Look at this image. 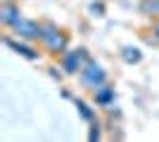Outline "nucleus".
Wrapping results in <instances>:
<instances>
[{"label":"nucleus","mask_w":159,"mask_h":142,"mask_svg":"<svg viewBox=\"0 0 159 142\" xmlns=\"http://www.w3.org/2000/svg\"><path fill=\"white\" fill-rule=\"evenodd\" d=\"M12 33L21 41H29V43H40L43 38V21H36V19H26V17H21L17 24L12 26Z\"/></svg>","instance_id":"obj_3"},{"label":"nucleus","mask_w":159,"mask_h":142,"mask_svg":"<svg viewBox=\"0 0 159 142\" xmlns=\"http://www.w3.org/2000/svg\"><path fill=\"white\" fill-rule=\"evenodd\" d=\"M71 102H74V107L79 109V116H81V118H83L86 123H93L95 118H98V116H95V109H90V107L86 104V102L81 100V97H74Z\"/></svg>","instance_id":"obj_9"},{"label":"nucleus","mask_w":159,"mask_h":142,"mask_svg":"<svg viewBox=\"0 0 159 142\" xmlns=\"http://www.w3.org/2000/svg\"><path fill=\"white\" fill-rule=\"evenodd\" d=\"M21 19V10L17 2H12V0H2L0 2V24L7 28H12L17 21Z\"/></svg>","instance_id":"obj_6"},{"label":"nucleus","mask_w":159,"mask_h":142,"mask_svg":"<svg viewBox=\"0 0 159 142\" xmlns=\"http://www.w3.org/2000/svg\"><path fill=\"white\" fill-rule=\"evenodd\" d=\"M90 12L95 14V17H105V2H102V0H95V2H90Z\"/></svg>","instance_id":"obj_12"},{"label":"nucleus","mask_w":159,"mask_h":142,"mask_svg":"<svg viewBox=\"0 0 159 142\" xmlns=\"http://www.w3.org/2000/svg\"><path fill=\"white\" fill-rule=\"evenodd\" d=\"M5 45L12 50V52H17L19 57H24V59H29V62H38V57H40V52L36 50V47H31L29 45V41H14V38H10V36H5Z\"/></svg>","instance_id":"obj_5"},{"label":"nucleus","mask_w":159,"mask_h":142,"mask_svg":"<svg viewBox=\"0 0 159 142\" xmlns=\"http://www.w3.org/2000/svg\"><path fill=\"white\" fill-rule=\"evenodd\" d=\"M121 59L126 62L128 67H133V64H140V62H143V52H140V47H135V45H124L121 47Z\"/></svg>","instance_id":"obj_8"},{"label":"nucleus","mask_w":159,"mask_h":142,"mask_svg":"<svg viewBox=\"0 0 159 142\" xmlns=\"http://www.w3.org/2000/svg\"><path fill=\"white\" fill-rule=\"evenodd\" d=\"M140 12L150 17V19H159V0H143L140 2Z\"/></svg>","instance_id":"obj_10"},{"label":"nucleus","mask_w":159,"mask_h":142,"mask_svg":"<svg viewBox=\"0 0 159 142\" xmlns=\"http://www.w3.org/2000/svg\"><path fill=\"white\" fill-rule=\"evenodd\" d=\"M60 71H62V69H60ZM60 71H57V69H50V76H52V78H57V81H60V78H62V74H60Z\"/></svg>","instance_id":"obj_14"},{"label":"nucleus","mask_w":159,"mask_h":142,"mask_svg":"<svg viewBox=\"0 0 159 142\" xmlns=\"http://www.w3.org/2000/svg\"><path fill=\"white\" fill-rule=\"evenodd\" d=\"M93 59L86 47H69L64 54H60V69L66 76H79L88 62Z\"/></svg>","instance_id":"obj_1"},{"label":"nucleus","mask_w":159,"mask_h":142,"mask_svg":"<svg viewBox=\"0 0 159 142\" xmlns=\"http://www.w3.org/2000/svg\"><path fill=\"white\" fill-rule=\"evenodd\" d=\"M152 36L159 41V19H154V21H152Z\"/></svg>","instance_id":"obj_13"},{"label":"nucleus","mask_w":159,"mask_h":142,"mask_svg":"<svg viewBox=\"0 0 159 142\" xmlns=\"http://www.w3.org/2000/svg\"><path fill=\"white\" fill-rule=\"evenodd\" d=\"M40 45L45 47L48 54H52V57H60V54H64L66 50H69V33H64V31H55L52 36H48V38H43L40 41Z\"/></svg>","instance_id":"obj_4"},{"label":"nucleus","mask_w":159,"mask_h":142,"mask_svg":"<svg viewBox=\"0 0 159 142\" xmlns=\"http://www.w3.org/2000/svg\"><path fill=\"white\" fill-rule=\"evenodd\" d=\"M79 81H81V85L86 90H90V93H95V90L100 88V85H105V83H109V74L105 71V67L100 64V62H95V59H90L83 67V71L79 74Z\"/></svg>","instance_id":"obj_2"},{"label":"nucleus","mask_w":159,"mask_h":142,"mask_svg":"<svg viewBox=\"0 0 159 142\" xmlns=\"http://www.w3.org/2000/svg\"><path fill=\"white\" fill-rule=\"evenodd\" d=\"M93 100L98 107H109V104H114V100H116V93H114V85H109V83H105V85H100L98 90L93 93Z\"/></svg>","instance_id":"obj_7"},{"label":"nucleus","mask_w":159,"mask_h":142,"mask_svg":"<svg viewBox=\"0 0 159 142\" xmlns=\"http://www.w3.org/2000/svg\"><path fill=\"white\" fill-rule=\"evenodd\" d=\"M100 128H102V126H100V121L95 118V121L90 123V130H88V140H90V142H95V140L102 137V130H100Z\"/></svg>","instance_id":"obj_11"}]
</instances>
